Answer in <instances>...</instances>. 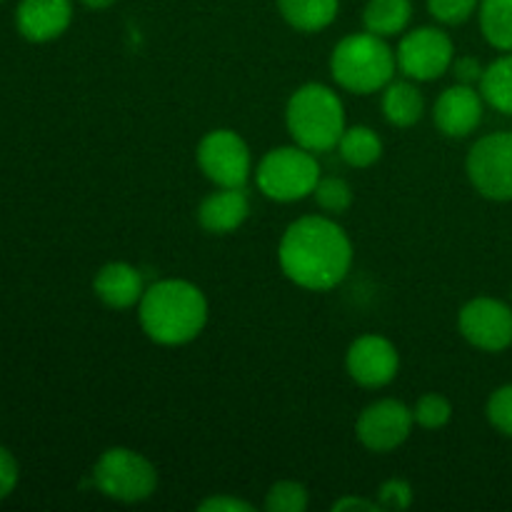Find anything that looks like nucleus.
I'll return each mask as SVG.
<instances>
[{"label": "nucleus", "mask_w": 512, "mask_h": 512, "mask_svg": "<svg viewBox=\"0 0 512 512\" xmlns=\"http://www.w3.org/2000/svg\"><path fill=\"white\" fill-rule=\"evenodd\" d=\"M198 168L215 188H245L253 173V155L238 130L215 128L200 138Z\"/></svg>", "instance_id": "8"}, {"label": "nucleus", "mask_w": 512, "mask_h": 512, "mask_svg": "<svg viewBox=\"0 0 512 512\" xmlns=\"http://www.w3.org/2000/svg\"><path fill=\"white\" fill-rule=\"evenodd\" d=\"M480 33L500 53L512 50V0H480Z\"/></svg>", "instance_id": "22"}, {"label": "nucleus", "mask_w": 512, "mask_h": 512, "mask_svg": "<svg viewBox=\"0 0 512 512\" xmlns=\"http://www.w3.org/2000/svg\"><path fill=\"white\" fill-rule=\"evenodd\" d=\"M475 193L493 203H512V130L478 138L465 160Z\"/></svg>", "instance_id": "7"}, {"label": "nucleus", "mask_w": 512, "mask_h": 512, "mask_svg": "<svg viewBox=\"0 0 512 512\" xmlns=\"http://www.w3.org/2000/svg\"><path fill=\"white\" fill-rule=\"evenodd\" d=\"M0 3H3V0H0Z\"/></svg>", "instance_id": "34"}, {"label": "nucleus", "mask_w": 512, "mask_h": 512, "mask_svg": "<svg viewBox=\"0 0 512 512\" xmlns=\"http://www.w3.org/2000/svg\"><path fill=\"white\" fill-rule=\"evenodd\" d=\"M450 70H453L455 75V83L475 85V88H478L480 80H483L485 65L480 63L478 58H473V55H460V58L453 60Z\"/></svg>", "instance_id": "29"}, {"label": "nucleus", "mask_w": 512, "mask_h": 512, "mask_svg": "<svg viewBox=\"0 0 512 512\" xmlns=\"http://www.w3.org/2000/svg\"><path fill=\"white\" fill-rule=\"evenodd\" d=\"M145 280L135 265L113 260L105 263L93 278V293L105 308L110 310H130L143 300Z\"/></svg>", "instance_id": "15"}, {"label": "nucleus", "mask_w": 512, "mask_h": 512, "mask_svg": "<svg viewBox=\"0 0 512 512\" xmlns=\"http://www.w3.org/2000/svg\"><path fill=\"white\" fill-rule=\"evenodd\" d=\"M250 215L245 188H215L198 205V223L210 235L235 233Z\"/></svg>", "instance_id": "16"}, {"label": "nucleus", "mask_w": 512, "mask_h": 512, "mask_svg": "<svg viewBox=\"0 0 512 512\" xmlns=\"http://www.w3.org/2000/svg\"><path fill=\"white\" fill-rule=\"evenodd\" d=\"M75 0H20L15 28L30 43L58 40L73 23Z\"/></svg>", "instance_id": "14"}, {"label": "nucleus", "mask_w": 512, "mask_h": 512, "mask_svg": "<svg viewBox=\"0 0 512 512\" xmlns=\"http://www.w3.org/2000/svg\"><path fill=\"white\" fill-rule=\"evenodd\" d=\"M413 428V408L395 398L375 400L355 420V435L370 453H393L410 438Z\"/></svg>", "instance_id": "11"}, {"label": "nucleus", "mask_w": 512, "mask_h": 512, "mask_svg": "<svg viewBox=\"0 0 512 512\" xmlns=\"http://www.w3.org/2000/svg\"><path fill=\"white\" fill-rule=\"evenodd\" d=\"M310 505L308 488L298 480H280L265 493V510L268 512H305Z\"/></svg>", "instance_id": "24"}, {"label": "nucleus", "mask_w": 512, "mask_h": 512, "mask_svg": "<svg viewBox=\"0 0 512 512\" xmlns=\"http://www.w3.org/2000/svg\"><path fill=\"white\" fill-rule=\"evenodd\" d=\"M140 328L153 343L175 348L188 345L208 325V298L195 283L165 278L145 288L138 303Z\"/></svg>", "instance_id": "2"}, {"label": "nucleus", "mask_w": 512, "mask_h": 512, "mask_svg": "<svg viewBox=\"0 0 512 512\" xmlns=\"http://www.w3.org/2000/svg\"><path fill=\"white\" fill-rule=\"evenodd\" d=\"M280 270L290 283L328 293L353 268V240L330 215H303L285 228L278 243Z\"/></svg>", "instance_id": "1"}, {"label": "nucleus", "mask_w": 512, "mask_h": 512, "mask_svg": "<svg viewBox=\"0 0 512 512\" xmlns=\"http://www.w3.org/2000/svg\"><path fill=\"white\" fill-rule=\"evenodd\" d=\"M278 13L298 33H320L338 18L340 0H275Z\"/></svg>", "instance_id": "18"}, {"label": "nucleus", "mask_w": 512, "mask_h": 512, "mask_svg": "<svg viewBox=\"0 0 512 512\" xmlns=\"http://www.w3.org/2000/svg\"><path fill=\"white\" fill-rule=\"evenodd\" d=\"M375 503L380 505V510L403 512V510H408L410 505H413V488H410L408 480L390 478V480H385V483L378 488Z\"/></svg>", "instance_id": "28"}, {"label": "nucleus", "mask_w": 512, "mask_h": 512, "mask_svg": "<svg viewBox=\"0 0 512 512\" xmlns=\"http://www.w3.org/2000/svg\"><path fill=\"white\" fill-rule=\"evenodd\" d=\"M310 198L315 200V205L325 215L335 218V215H343L350 210V205H353V188L348 185V180L338 178V175H323Z\"/></svg>", "instance_id": "23"}, {"label": "nucleus", "mask_w": 512, "mask_h": 512, "mask_svg": "<svg viewBox=\"0 0 512 512\" xmlns=\"http://www.w3.org/2000/svg\"><path fill=\"white\" fill-rule=\"evenodd\" d=\"M198 510L200 512H253L255 508L250 503H245L243 498L220 493V495H210V498H205L203 503L198 505Z\"/></svg>", "instance_id": "31"}, {"label": "nucleus", "mask_w": 512, "mask_h": 512, "mask_svg": "<svg viewBox=\"0 0 512 512\" xmlns=\"http://www.w3.org/2000/svg\"><path fill=\"white\" fill-rule=\"evenodd\" d=\"M78 3L88 10H108L115 0H78Z\"/></svg>", "instance_id": "33"}, {"label": "nucleus", "mask_w": 512, "mask_h": 512, "mask_svg": "<svg viewBox=\"0 0 512 512\" xmlns=\"http://www.w3.org/2000/svg\"><path fill=\"white\" fill-rule=\"evenodd\" d=\"M383 115L393 128H413L425 115V100L410 78L390 80L383 88Z\"/></svg>", "instance_id": "17"}, {"label": "nucleus", "mask_w": 512, "mask_h": 512, "mask_svg": "<svg viewBox=\"0 0 512 512\" xmlns=\"http://www.w3.org/2000/svg\"><path fill=\"white\" fill-rule=\"evenodd\" d=\"M18 480H20L18 460L13 458V453H10L8 448L0 445V500H5L15 488H18Z\"/></svg>", "instance_id": "30"}, {"label": "nucleus", "mask_w": 512, "mask_h": 512, "mask_svg": "<svg viewBox=\"0 0 512 512\" xmlns=\"http://www.w3.org/2000/svg\"><path fill=\"white\" fill-rule=\"evenodd\" d=\"M335 512H348V510H360V512H378L380 505L375 500L360 498V495H343L333 503Z\"/></svg>", "instance_id": "32"}, {"label": "nucleus", "mask_w": 512, "mask_h": 512, "mask_svg": "<svg viewBox=\"0 0 512 512\" xmlns=\"http://www.w3.org/2000/svg\"><path fill=\"white\" fill-rule=\"evenodd\" d=\"M345 370L360 388L380 390L393 383L400 373V353L385 335L368 333L350 343L345 353Z\"/></svg>", "instance_id": "12"}, {"label": "nucleus", "mask_w": 512, "mask_h": 512, "mask_svg": "<svg viewBox=\"0 0 512 512\" xmlns=\"http://www.w3.org/2000/svg\"><path fill=\"white\" fill-rule=\"evenodd\" d=\"M413 20V0H368L363 8V25L380 38H395L408 30Z\"/></svg>", "instance_id": "19"}, {"label": "nucleus", "mask_w": 512, "mask_h": 512, "mask_svg": "<svg viewBox=\"0 0 512 512\" xmlns=\"http://www.w3.org/2000/svg\"><path fill=\"white\" fill-rule=\"evenodd\" d=\"M323 178L315 153L298 143L268 150L255 168V185L260 193L275 203H298L313 195Z\"/></svg>", "instance_id": "5"}, {"label": "nucleus", "mask_w": 512, "mask_h": 512, "mask_svg": "<svg viewBox=\"0 0 512 512\" xmlns=\"http://www.w3.org/2000/svg\"><path fill=\"white\" fill-rule=\"evenodd\" d=\"M480 0H428V13L440 25H463L478 15Z\"/></svg>", "instance_id": "27"}, {"label": "nucleus", "mask_w": 512, "mask_h": 512, "mask_svg": "<svg viewBox=\"0 0 512 512\" xmlns=\"http://www.w3.org/2000/svg\"><path fill=\"white\" fill-rule=\"evenodd\" d=\"M285 125L300 148L310 153H328L338 148L345 133V105L333 88L323 83H305L288 98Z\"/></svg>", "instance_id": "3"}, {"label": "nucleus", "mask_w": 512, "mask_h": 512, "mask_svg": "<svg viewBox=\"0 0 512 512\" xmlns=\"http://www.w3.org/2000/svg\"><path fill=\"white\" fill-rule=\"evenodd\" d=\"M338 155L350 168H370L383 158V138L370 125H350L338 140Z\"/></svg>", "instance_id": "20"}, {"label": "nucleus", "mask_w": 512, "mask_h": 512, "mask_svg": "<svg viewBox=\"0 0 512 512\" xmlns=\"http://www.w3.org/2000/svg\"><path fill=\"white\" fill-rule=\"evenodd\" d=\"M93 483L115 503H143L158 490V468L138 450L115 445L95 460Z\"/></svg>", "instance_id": "6"}, {"label": "nucleus", "mask_w": 512, "mask_h": 512, "mask_svg": "<svg viewBox=\"0 0 512 512\" xmlns=\"http://www.w3.org/2000/svg\"><path fill=\"white\" fill-rule=\"evenodd\" d=\"M485 415H488V423L493 425V430L512 440V383L500 385L490 393Z\"/></svg>", "instance_id": "26"}, {"label": "nucleus", "mask_w": 512, "mask_h": 512, "mask_svg": "<svg viewBox=\"0 0 512 512\" xmlns=\"http://www.w3.org/2000/svg\"><path fill=\"white\" fill-rule=\"evenodd\" d=\"M395 70V50L388 40L370 30L345 35L330 53V75L338 88L355 95L380 93L395 78Z\"/></svg>", "instance_id": "4"}, {"label": "nucleus", "mask_w": 512, "mask_h": 512, "mask_svg": "<svg viewBox=\"0 0 512 512\" xmlns=\"http://www.w3.org/2000/svg\"><path fill=\"white\" fill-rule=\"evenodd\" d=\"M398 70L415 83L443 78L455 60L453 38L438 25L405 30L398 43Z\"/></svg>", "instance_id": "9"}, {"label": "nucleus", "mask_w": 512, "mask_h": 512, "mask_svg": "<svg viewBox=\"0 0 512 512\" xmlns=\"http://www.w3.org/2000/svg\"><path fill=\"white\" fill-rule=\"evenodd\" d=\"M478 88L490 108L503 115H512V50L485 65Z\"/></svg>", "instance_id": "21"}, {"label": "nucleus", "mask_w": 512, "mask_h": 512, "mask_svg": "<svg viewBox=\"0 0 512 512\" xmlns=\"http://www.w3.org/2000/svg\"><path fill=\"white\" fill-rule=\"evenodd\" d=\"M485 98L475 85L455 83L438 95L433 105V123L445 138H468L480 128Z\"/></svg>", "instance_id": "13"}, {"label": "nucleus", "mask_w": 512, "mask_h": 512, "mask_svg": "<svg viewBox=\"0 0 512 512\" xmlns=\"http://www.w3.org/2000/svg\"><path fill=\"white\" fill-rule=\"evenodd\" d=\"M458 330L473 348L503 353L512 345V303L478 295L460 308Z\"/></svg>", "instance_id": "10"}, {"label": "nucleus", "mask_w": 512, "mask_h": 512, "mask_svg": "<svg viewBox=\"0 0 512 512\" xmlns=\"http://www.w3.org/2000/svg\"><path fill=\"white\" fill-rule=\"evenodd\" d=\"M413 418L423 430H440L453 420V403L443 393H425L413 405Z\"/></svg>", "instance_id": "25"}]
</instances>
